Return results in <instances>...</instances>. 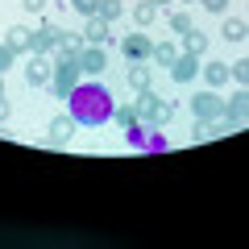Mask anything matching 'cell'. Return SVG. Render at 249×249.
Instances as JSON below:
<instances>
[{"mask_svg":"<svg viewBox=\"0 0 249 249\" xmlns=\"http://www.w3.org/2000/svg\"><path fill=\"white\" fill-rule=\"evenodd\" d=\"M71 116L75 124H100V121H112V100H108L104 88H75L71 91Z\"/></svg>","mask_w":249,"mask_h":249,"instance_id":"6da1fadb","label":"cell"},{"mask_svg":"<svg viewBox=\"0 0 249 249\" xmlns=\"http://www.w3.org/2000/svg\"><path fill=\"white\" fill-rule=\"evenodd\" d=\"M79 58H58L54 62V75H50V83H46V91H50L54 100H71V91L79 88Z\"/></svg>","mask_w":249,"mask_h":249,"instance_id":"7a4b0ae2","label":"cell"},{"mask_svg":"<svg viewBox=\"0 0 249 249\" xmlns=\"http://www.w3.org/2000/svg\"><path fill=\"white\" fill-rule=\"evenodd\" d=\"M178 112V104L175 100H158L154 91H137V116H142V124H166L170 116Z\"/></svg>","mask_w":249,"mask_h":249,"instance_id":"3957f363","label":"cell"},{"mask_svg":"<svg viewBox=\"0 0 249 249\" xmlns=\"http://www.w3.org/2000/svg\"><path fill=\"white\" fill-rule=\"evenodd\" d=\"M191 116L196 121H224V96H216V88L196 91L191 96Z\"/></svg>","mask_w":249,"mask_h":249,"instance_id":"277c9868","label":"cell"},{"mask_svg":"<svg viewBox=\"0 0 249 249\" xmlns=\"http://www.w3.org/2000/svg\"><path fill=\"white\" fill-rule=\"evenodd\" d=\"M71 133H75V116L71 112H58V116H54V121H50V129H46V150H58V145H67V142H71Z\"/></svg>","mask_w":249,"mask_h":249,"instance_id":"5b68a950","label":"cell"},{"mask_svg":"<svg viewBox=\"0 0 249 249\" xmlns=\"http://www.w3.org/2000/svg\"><path fill=\"white\" fill-rule=\"evenodd\" d=\"M50 75H54L50 54H29V62H25V83H34V88H46V83H50Z\"/></svg>","mask_w":249,"mask_h":249,"instance_id":"8992f818","label":"cell"},{"mask_svg":"<svg viewBox=\"0 0 249 249\" xmlns=\"http://www.w3.org/2000/svg\"><path fill=\"white\" fill-rule=\"evenodd\" d=\"M108 67V54L100 50V42H83V50H79V71L83 75H100Z\"/></svg>","mask_w":249,"mask_h":249,"instance_id":"52a82bcc","label":"cell"},{"mask_svg":"<svg viewBox=\"0 0 249 249\" xmlns=\"http://www.w3.org/2000/svg\"><path fill=\"white\" fill-rule=\"evenodd\" d=\"M121 50H124V58H133V62H145L154 54V42L137 29V34H124V42H121Z\"/></svg>","mask_w":249,"mask_h":249,"instance_id":"ba28073f","label":"cell"},{"mask_svg":"<svg viewBox=\"0 0 249 249\" xmlns=\"http://www.w3.org/2000/svg\"><path fill=\"white\" fill-rule=\"evenodd\" d=\"M224 121H232V124L249 121V88H237L229 100H224Z\"/></svg>","mask_w":249,"mask_h":249,"instance_id":"9c48e42d","label":"cell"},{"mask_svg":"<svg viewBox=\"0 0 249 249\" xmlns=\"http://www.w3.org/2000/svg\"><path fill=\"white\" fill-rule=\"evenodd\" d=\"M83 42H112V25H108L100 13H91V17H83Z\"/></svg>","mask_w":249,"mask_h":249,"instance_id":"30bf717a","label":"cell"},{"mask_svg":"<svg viewBox=\"0 0 249 249\" xmlns=\"http://www.w3.org/2000/svg\"><path fill=\"white\" fill-rule=\"evenodd\" d=\"M170 75H175V79L178 83H191V79H196V75H199V54H178V58H175V67H170Z\"/></svg>","mask_w":249,"mask_h":249,"instance_id":"8fae6325","label":"cell"},{"mask_svg":"<svg viewBox=\"0 0 249 249\" xmlns=\"http://www.w3.org/2000/svg\"><path fill=\"white\" fill-rule=\"evenodd\" d=\"M54 50H58V58H79V50H83V34H67V29H58V42H54Z\"/></svg>","mask_w":249,"mask_h":249,"instance_id":"7c38bea8","label":"cell"},{"mask_svg":"<svg viewBox=\"0 0 249 249\" xmlns=\"http://www.w3.org/2000/svg\"><path fill=\"white\" fill-rule=\"evenodd\" d=\"M137 121H142V116H137V104H112V124H116V129L129 133Z\"/></svg>","mask_w":249,"mask_h":249,"instance_id":"4fadbf2b","label":"cell"},{"mask_svg":"<svg viewBox=\"0 0 249 249\" xmlns=\"http://www.w3.org/2000/svg\"><path fill=\"white\" fill-rule=\"evenodd\" d=\"M178 54H183V46H175V42H154V54H150V58L158 62V67H175Z\"/></svg>","mask_w":249,"mask_h":249,"instance_id":"5bb4252c","label":"cell"},{"mask_svg":"<svg viewBox=\"0 0 249 249\" xmlns=\"http://www.w3.org/2000/svg\"><path fill=\"white\" fill-rule=\"evenodd\" d=\"M29 34H34V29H25V25H9L4 29V42H9L17 54H25L29 50Z\"/></svg>","mask_w":249,"mask_h":249,"instance_id":"9a60e30c","label":"cell"},{"mask_svg":"<svg viewBox=\"0 0 249 249\" xmlns=\"http://www.w3.org/2000/svg\"><path fill=\"white\" fill-rule=\"evenodd\" d=\"M158 17H162V9L154 4V0H137L133 4V21L137 25H150V21H158Z\"/></svg>","mask_w":249,"mask_h":249,"instance_id":"2e32d148","label":"cell"},{"mask_svg":"<svg viewBox=\"0 0 249 249\" xmlns=\"http://www.w3.org/2000/svg\"><path fill=\"white\" fill-rule=\"evenodd\" d=\"M229 79H232V67H224V62H208L204 67V83H212V88H220Z\"/></svg>","mask_w":249,"mask_h":249,"instance_id":"e0dca14e","label":"cell"},{"mask_svg":"<svg viewBox=\"0 0 249 249\" xmlns=\"http://www.w3.org/2000/svg\"><path fill=\"white\" fill-rule=\"evenodd\" d=\"M150 83H154L150 67H145V62H133V71H129V88H133V91H150Z\"/></svg>","mask_w":249,"mask_h":249,"instance_id":"ac0fdd59","label":"cell"},{"mask_svg":"<svg viewBox=\"0 0 249 249\" xmlns=\"http://www.w3.org/2000/svg\"><path fill=\"white\" fill-rule=\"evenodd\" d=\"M183 50L187 54H204L208 50V34H204V29H187V34H183Z\"/></svg>","mask_w":249,"mask_h":249,"instance_id":"d6986e66","label":"cell"},{"mask_svg":"<svg viewBox=\"0 0 249 249\" xmlns=\"http://www.w3.org/2000/svg\"><path fill=\"white\" fill-rule=\"evenodd\" d=\"M224 37H229V42H245L249 37V25L241 17H224Z\"/></svg>","mask_w":249,"mask_h":249,"instance_id":"ffe728a7","label":"cell"},{"mask_svg":"<svg viewBox=\"0 0 249 249\" xmlns=\"http://www.w3.org/2000/svg\"><path fill=\"white\" fill-rule=\"evenodd\" d=\"M96 13L108 21V25H112L116 17H124V4H121V0H100V9H96Z\"/></svg>","mask_w":249,"mask_h":249,"instance_id":"44dd1931","label":"cell"},{"mask_svg":"<svg viewBox=\"0 0 249 249\" xmlns=\"http://www.w3.org/2000/svg\"><path fill=\"white\" fill-rule=\"evenodd\" d=\"M166 21H170V29H175L178 37L191 29V13H183V9H175V13H166Z\"/></svg>","mask_w":249,"mask_h":249,"instance_id":"7402d4cb","label":"cell"},{"mask_svg":"<svg viewBox=\"0 0 249 249\" xmlns=\"http://www.w3.org/2000/svg\"><path fill=\"white\" fill-rule=\"evenodd\" d=\"M232 83L249 88V58H237V62H232Z\"/></svg>","mask_w":249,"mask_h":249,"instance_id":"603a6c76","label":"cell"},{"mask_svg":"<svg viewBox=\"0 0 249 249\" xmlns=\"http://www.w3.org/2000/svg\"><path fill=\"white\" fill-rule=\"evenodd\" d=\"M13 62H17V50H13L9 42H0V75L13 71Z\"/></svg>","mask_w":249,"mask_h":249,"instance_id":"cb8c5ba5","label":"cell"},{"mask_svg":"<svg viewBox=\"0 0 249 249\" xmlns=\"http://www.w3.org/2000/svg\"><path fill=\"white\" fill-rule=\"evenodd\" d=\"M71 9L79 13V17H91V13L100 9V0H71Z\"/></svg>","mask_w":249,"mask_h":249,"instance_id":"d4e9b609","label":"cell"},{"mask_svg":"<svg viewBox=\"0 0 249 249\" xmlns=\"http://www.w3.org/2000/svg\"><path fill=\"white\" fill-rule=\"evenodd\" d=\"M46 4H50V0H25V13H29V17H42Z\"/></svg>","mask_w":249,"mask_h":249,"instance_id":"484cf974","label":"cell"},{"mask_svg":"<svg viewBox=\"0 0 249 249\" xmlns=\"http://www.w3.org/2000/svg\"><path fill=\"white\" fill-rule=\"evenodd\" d=\"M199 4H204L208 13H224V9H229V0H199Z\"/></svg>","mask_w":249,"mask_h":249,"instance_id":"4316f807","label":"cell"},{"mask_svg":"<svg viewBox=\"0 0 249 249\" xmlns=\"http://www.w3.org/2000/svg\"><path fill=\"white\" fill-rule=\"evenodd\" d=\"M13 116V108H9V100H0V121H9Z\"/></svg>","mask_w":249,"mask_h":249,"instance_id":"83f0119b","label":"cell"},{"mask_svg":"<svg viewBox=\"0 0 249 249\" xmlns=\"http://www.w3.org/2000/svg\"><path fill=\"white\" fill-rule=\"evenodd\" d=\"M154 4H158V9H170V4H175V0H154Z\"/></svg>","mask_w":249,"mask_h":249,"instance_id":"f1b7e54d","label":"cell"},{"mask_svg":"<svg viewBox=\"0 0 249 249\" xmlns=\"http://www.w3.org/2000/svg\"><path fill=\"white\" fill-rule=\"evenodd\" d=\"M0 100H4V75H0Z\"/></svg>","mask_w":249,"mask_h":249,"instance_id":"f546056e","label":"cell"},{"mask_svg":"<svg viewBox=\"0 0 249 249\" xmlns=\"http://www.w3.org/2000/svg\"><path fill=\"white\" fill-rule=\"evenodd\" d=\"M178 4H196V0H178Z\"/></svg>","mask_w":249,"mask_h":249,"instance_id":"4dcf8cb0","label":"cell"},{"mask_svg":"<svg viewBox=\"0 0 249 249\" xmlns=\"http://www.w3.org/2000/svg\"><path fill=\"white\" fill-rule=\"evenodd\" d=\"M54 4H62V0H54Z\"/></svg>","mask_w":249,"mask_h":249,"instance_id":"1f68e13d","label":"cell"}]
</instances>
